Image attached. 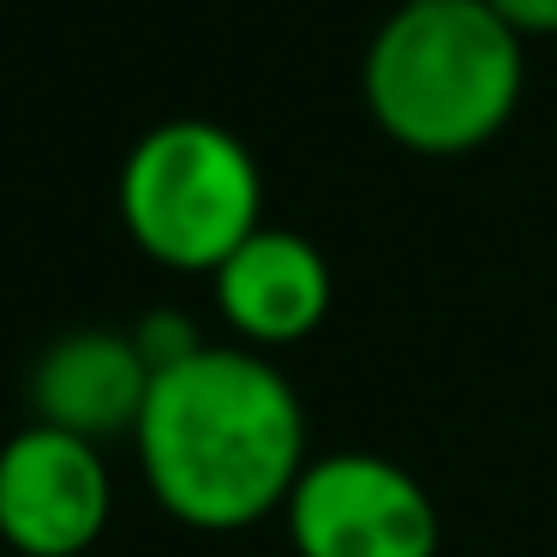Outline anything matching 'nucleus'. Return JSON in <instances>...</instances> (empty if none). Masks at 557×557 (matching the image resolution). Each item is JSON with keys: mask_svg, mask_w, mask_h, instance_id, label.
Returning a JSON list of instances; mask_svg holds the SVG:
<instances>
[{"mask_svg": "<svg viewBox=\"0 0 557 557\" xmlns=\"http://www.w3.org/2000/svg\"><path fill=\"white\" fill-rule=\"evenodd\" d=\"M521 37H557V0H492Z\"/></svg>", "mask_w": 557, "mask_h": 557, "instance_id": "1a4fd4ad", "label": "nucleus"}, {"mask_svg": "<svg viewBox=\"0 0 557 557\" xmlns=\"http://www.w3.org/2000/svg\"><path fill=\"white\" fill-rule=\"evenodd\" d=\"M521 78V30L492 0H396L360 61L372 121L420 157H461L497 138Z\"/></svg>", "mask_w": 557, "mask_h": 557, "instance_id": "f03ea898", "label": "nucleus"}, {"mask_svg": "<svg viewBox=\"0 0 557 557\" xmlns=\"http://www.w3.org/2000/svg\"><path fill=\"white\" fill-rule=\"evenodd\" d=\"M216 312L240 336V348H288L312 336L330 312V264L300 228H252L210 276Z\"/></svg>", "mask_w": 557, "mask_h": 557, "instance_id": "0eeeda50", "label": "nucleus"}, {"mask_svg": "<svg viewBox=\"0 0 557 557\" xmlns=\"http://www.w3.org/2000/svg\"><path fill=\"white\" fill-rule=\"evenodd\" d=\"M114 509L102 444L30 420L0 444V540L18 557H85Z\"/></svg>", "mask_w": 557, "mask_h": 557, "instance_id": "39448f33", "label": "nucleus"}, {"mask_svg": "<svg viewBox=\"0 0 557 557\" xmlns=\"http://www.w3.org/2000/svg\"><path fill=\"white\" fill-rule=\"evenodd\" d=\"M150 384H157V372L145 366L133 330H66L30 366V420L73 432L85 444L133 437Z\"/></svg>", "mask_w": 557, "mask_h": 557, "instance_id": "423d86ee", "label": "nucleus"}, {"mask_svg": "<svg viewBox=\"0 0 557 557\" xmlns=\"http://www.w3.org/2000/svg\"><path fill=\"white\" fill-rule=\"evenodd\" d=\"M121 222L162 270L216 276V264L264 228V174L240 133L174 114L133 138L121 162Z\"/></svg>", "mask_w": 557, "mask_h": 557, "instance_id": "7ed1b4c3", "label": "nucleus"}, {"mask_svg": "<svg viewBox=\"0 0 557 557\" xmlns=\"http://www.w3.org/2000/svg\"><path fill=\"white\" fill-rule=\"evenodd\" d=\"M133 342H138V354H145L150 372H169V366L193 360V354L205 348V336H198V324L186 312H150V318H138Z\"/></svg>", "mask_w": 557, "mask_h": 557, "instance_id": "6e6552de", "label": "nucleus"}, {"mask_svg": "<svg viewBox=\"0 0 557 557\" xmlns=\"http://www.w3.org/2000/svg\"><path fill=\"white\" fill-rule=\"evenodd\" d=\"M282 521L300 557H437V509L425 485L366 449L306 461Z\"/></svg>", "mask_w": 557, "mask_h": 557, "instance_id": "20e7f679", "label": "nucleus"}, {"mask_svg": "<svg viewBox=\"0 0 557 557\" xmlns=\"http://www.w3.org/2000/svg\"><path fill=\"white\" fill-rule=\"evenodd\" d=\"M133 444L150 497L198 533L276 516L312 461L306 408L270 354L216 342L157 372Z\"/></svg>", "mask_w": 557, "mask_h": 557, "instance_id": "f257e3e1", "label": "nucleus"}]
</instances>
